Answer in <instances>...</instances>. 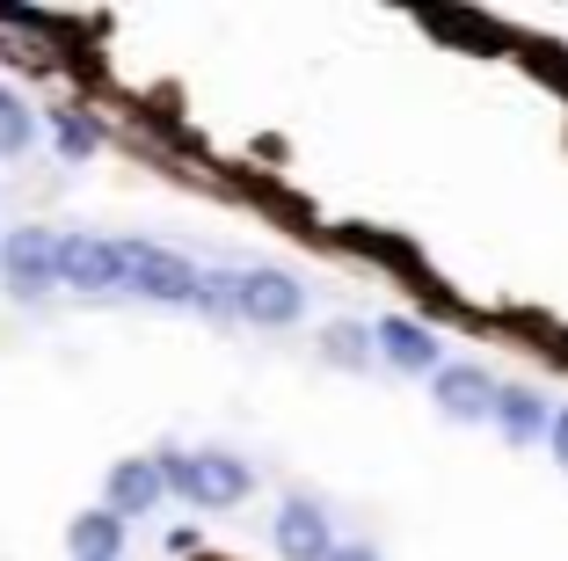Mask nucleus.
Here are the masks:
<instances>
[{"instance_id":"obj_12","label":"nucleus","mask_w":568,"mask_h":561,"mask_svg":"<svg viewBox=\"0 0 568 561\" xmlns=\"http://www.w3.org/2000/svg\"><path fill=\"white\" fill-rule=\"evenodd\" d=\"M30 147H37V110L16 88H0V161H22Z\"/></svg>"},{"instance_id":"obj_9","label":"nucleus","mask_w":568,"mask_h":561,"mask_svg":"<svg viewBox=\"0 0 568 561\" xmlns=\"http://www.w3.org/2000/svg\"><path fill=\"white\" fill-rule=\"evenodd\" d=\"M372 350H379L394 372H437V335L423 329V321H408V314H386V321H372Z\"/></svg>"},{"instance_id":"obj_2","label":"nucleus","mask_w":568,"mask_h":561,"mask_svg":"<svg viewBox=\"0 0 568 561\" xmlns=\"http://www.w3.org/2000/svg\"><path fill=\"white\" fill-rule=\"evenodd\" d=\"M197 284H204V270L190 263L183 248L124 241V292L132 299H153V307H197Z\"/></svg>"},{"instance_id":"obj_4","label":"nucleus","mask_w":568,"mask_h":561,"mask_svg":"<svg viewBox=\"0 0 568 561\" xmlns=\"http://www.w3.org/2000/svg\"><path fill=\"white\" fill-rule=\"evenodd\" d=\"M0 284L16 299H44L59 284V233L51 227H16L0 233Z\"/></svg>"},{"instance_id":"obj_17","label":"nucleus","mask_w":568,"mask_h":561,"mask_svg":"<svg viewBox=\"0 0 568 561\" xmlns=\"http://www.w3.org/2000/svg\"><path fill=\"white\" fill-rule=\"evenodd\" d=\"M547 452H554V467L568 474V409H554V430H547Z\"/></svg>"},{"instance_id":"obj_6","label":"nucleus","mask_w":568,"mask_h":561,"mask_svg":"<svg viewBox=\"0 0 568 561\" xmlns=\"http://www.w3.org/2000/svg\"><path fill=\"white\" fill-rule=\"evenodd\" d=\"M270 540H277L284 561H328L335 554V525L314 495H284L277 518H270Z\"/></svg>"},{"instance_id":"obj_16","label":"nucleus","mask_w":568,"mask_h":561,"mask_svg":"<svg viewBox=\"0 0 568 561\" xmlns=\"http://www.w3.org/2000/svg\"><path fill=\"white\" fill-rule=\"evenodd\" d=\"M197 314L241 321V278H226V270H204V284H197Z\"/></svg>"},{"instance_id":"obj_5","label":"nucleus","mask_w":568,"mask_h":561,"mask_svg":"<svg viewBox=\"0 0 568 561\" xmlns=\"http://www.w3.org/2000/svg\"><path fill=\"white\" fill-rule=\"evenodd\" d=\"M430 401H437V415H445V423H488V415H496V380H488L481 364H437L430 372Z\"/></svg>"},{"instance_id":"obj_15","label":"nucleus","mask_w":568,"mask_h":561,"mask_svg":"<svg viewBox=\"0 0 568 561\" xmlns=\"http://www.w3.org/2000/svg\"><path fill=\"white\" fill-rule=\"evenodd\" d=\"M321 358H328V364H351V372H357V364H372L379 350H372V329H351V321H335V329L321 335Z\"/></svg>"},{"instance_id":"obj_8","label":"nucleus","mask_w":568,"mask_h":561,"mask_svg":"<svg viewBox=\"0 0 568 561\" xmlns=\"http://www.w3.org/2000/svg\"><path fill=\"white\" fill-rule=\"evenodd\" d=\"M168 503V481H161V467L153 460H110V474H102V511L110 518H153Z\"/></svg>"},{"instance_id":"obj_11","label":"nucleus","mask_w":568,"mask_h":561,"mask_svg":"<svg viewBox=\"0 0 568 561\" xmlns=\"http://www.w3.org/2000/svg\"><path fill=\"white\" fill-rule=\"evenodd\" d=\"M67 554L73 561H124V518H110L95 503V511H81L67 525Z\"/></svg>"},{"instance_id":"obj_7","label":"nucleus","mask_w":568,"mask_h":561,"mask_svg":"<svg viewBox=\"0 0 568 561\" xmlns=\"http://www.w3.org/2000/svg\"><path fill=\"white\" fill-rule=\"evenodd\" d=\"M306 314V284L284 270H241V321L255 329H292Z\"/></svg>"},{"instance_id":"obj_3","label":"nucleus","mask_w":568,"mask_h":561,"mask_svg":"<svg viewBox=\"0 0 568 561\" xmlns=\"http://www.w3.org/2000/svg\"><path fill=\"white\" fill-rule=\"evenodd\" d=\"M59 284L81 299L124 292V241H110V233H59Z\"/></svg>"},{"instance_id":"obj_13","label":"nucleus","mask_w":568,"mask_h":561,"mask_svg":"<svg viewBox=\"0 0 568 561\" xmlns=\"http://www.w3.org/2000/svg\"><path fill=\"white\" fill-rule=\"evenodd\" d=\"M423 30H445V44H474V51H503V37L481 16H452V8H416Z\"/></svg>"},{"instance_id":"obj_10","label":"nucleus","mask_w":568,"mask_h":561,"mask_svg":"<svg viewBox=\"0 0 568 561\" xmlns=\"http://www.w3.org/2000/svg\"><path fill=\"white\" fill-rule=\"evenodd\" d=\"M488 423H496L510 445H539V438L554 430V409L532 394V387H496V415H488Z\"/></svg>"},{"instance_id":"obj_18","label":"nucleus","mask_w":568,"mask_h":561,"mask_svg":"<svg viewBox=\"0 0 568 561\" xmlns=\"http://www.w3.org/2000/svg\"><path fill=\"white\" fill-rule=\"evenodd\" d=\"M328 561H379V547H365V540H335Z\"/></svg>"},{"instance_id":"obj_1","label":"nucleus","mask_w":568,"mask_h":561,"mask_svg":"<svg viewBox=\"0 0 568 561\" xmlns=\"http://www.w3.org/2000/svg\"><path fill=\"white\" fill-rule=\"evenodd\" d=\"M153 467H161V481L183 503H197V511H234V503H248V489H255V467L241 460V452H226V445H204V452H153Z\"/></svg>"},{"instance_id":"obj_14","label":"nucleus","mask_w":568,"mask_h":561,"mask_svg":"<svg viewBox=\"0 0 568 561\" xmlns=\"http://www.w3.org/2000/svg\"><path fill=\"white\" fill-rule=\"evenodd\" d=\"M51 139H59L67 161H95V153H102V124L81 117V110H51Z\"/></svg>"}]
</instances>
